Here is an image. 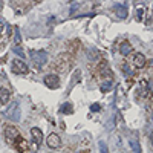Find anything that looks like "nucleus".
<instances>
[{"instance_id": "obj_1", "label": "nucleus", "mask_w": 153, "mask_h": 153, "mask_svg": "<svg viewBox=\"0 0 153 153\" xmlns=\"http://www.w3.org/2000/svg\"><path fill=\"white\" fill-rule=\"evenodd\" d=\"M72 60H74V57H72L71 54H68V52H63L61 55H58V57L55 58V61L52 63L51 68L54 69L55 72H60V74H63V72H66V71L71 68Z\"/></svg>"}, {"instance_id": "obj_2", "label": "nucleus", "mask_w": 153, "mask_h": 153, "mask_svg": "<svg viewBox=\"0 0 153 153\" xmlns=\"http://www.w3.org/2000/svg\"><path fill=\"white\" fill-rule=\"evenodd\" d=\"M20 136L22 135H20L18 129L16 127V126H12V124H8L5 127V130H3V138H5V141H6L8 145H14Z\"/></svg>"}, {"instance_id": "obj_3", "label": "nucleus", "mask_w": 153, "mask_h": 153, "mask_svg": "<svg viewBox=\"0 0 153 153\" xmlns=\"http://www.w3.org/2000/svg\"><path fill=\"white\" fill-rule=\"evenodd\" d=\"M130 64L136 69H142V68H145V64H147V58H145V55L141 54V52H135L130 58Z\"/></svg>"}, {"instance_id": "obj_4", "label": "nucleus", "mask_w": 153, "mask_h": 153, "mask_svg": "<svg viewBox=\"0 0 153 153\" xmlns=\"http://www.w3.org/2000/svg\"><path fill=\"white\" fill-rule=\"evenodd\" d=\"M12 72L17 75H25L28 74V66L22 58H14L12 60Z\"/></svg>"}, {"instance_id": "obj_5", "label": "nucleus", "mask_w": 153, "mask_h": 153, "mask_svg": "<svg viewBox=\"0 0 153 153\" xmlns=\"http://www.w3.org/2000/svg\"><path fill=\"white\" fill-rule=\"evenodd\" d=\"M46 144H48L49 149L55 150V149H58L60 145H61V138H60L57 133H49L48 138H46Z\"/></svg>"}, {"instance_id": "obj_6", "label": "nucleus", "mask_w": 153, "mask_h": 153, "mask_svg": "<svg viewBox=\"0 0 153 153\" xmlns=\"http://www.w3.org/2000/svg\"><path fill=\"white\" fill-rule=\"evenodd\" d=\"M43 81H44V84L48 86L49 89H57L60 86V77L55 75V74H48L44 77Z\"/></svg>"}, {"instance_id": "obj_7", "label": "nucleus", "mask_w": 153, "mask_h": 153, "mask_svg": "<svg viewBox=\"0 0 153 153\" xmlns=\"http://www.w3.org/2000/svg\"><path fill=\"white\" fill-rule=\"evenodd\" d=\"M12 147H14L18 153H28V152H29V142L26 141L23 136H20L17 141H16V144L12 145Z\"/></svg>"}, {"instance_id": "obj_8", "label": "nucleus", "mask_w": 153, "mask_h": 153, "mask_svg": "<svg viewBox=\"0 0 153 153\" xmlns=\"http://www.w3.org/2000/svg\"><path fill=\"white\" fill-rule=\"evenodd\" d=\"M31 135H32V141H34V145L38 147L40 144L43 142V133L38 127H32L31 129Z\"/></svg>"}, {"instance_id": "obj_9", "label": "nucleus", "mask_w": 153, "mask_h": 153, "mask_svg": "<svg viewBox=\"0 0 153 153\" xmlns=\"http://www.w3.org/2000/svg\"><path fill=\"white\" fill-rule=\"evenodd\" d=\"M46 61H48V55H46L44 51H40V52H37V54L34 55V63H35V66H43Z\"/></svg>"}, {"instance_id": "obj_10", "label": "nucleus", "mask_w": 153, "mask_h": 153, "mask_svg": "<svg viewBox=\"0 0 153 153\" xmlns=\"http://www.w3.org/2000/svg\"><path fill=\"white\" fill-rule=\"evenodd\" d=\"M11 99V92L6 87H0V104H8Z\"/></svg>"}, {"instance_id": "obj_11", "label": "nucleus", "mask_w": 153, "mask_h": 153, "mask_svg": "<svg viewBox=\"0 0 153 153\" xmlns=\"http://www.w3.org/2000/svg\"><path fill=\"white\" fill-rule=\"evenodd\" d=\"M132 44L127 42V40H124V42L119 44V52H121V55H129L130 52H132Z\"/></svg>"}, {"instance_id": "obj_12", "label": "nucleus", "mask_w": 153, "mask_h": 153, "mask_svg": "<svg viewBox=\"0 0 153 153\" xmlns=\"http://www.w3.org/2000/svg\"><path fill=\"white\" fill-rule=\"evenodd\" d=\"M129 142H130V147H132V150H133L135 153H142V152H141V147H139V142L136 141V139H133V138H132Z\"/></svg>"}, {"instance_id": "obj_13", "label": "nucleus", "mask_w": 153, "mask_h": 153, "mask_svg": "<svg viewBox=\"0 0 153 153\" xmlns=\"http://www.w3.org/2000/svg\"><path fill=\"white\" fill-rule=\"evenodd\" d=\"M61 112H63V114H66V115H69V114L74 112V106H72L71 103H64L61 106Z\"/></svg>"}, {"instance_id": "obj_14", "label": "nucleus", "mask_w": 153, "mask_h": 153, "mask_svg": "<svg viewBox=\"0 0 153 153\" xmlns=\"http://www.w3.org/2000/svg\"><path fill=\"white\" fill-rule=\"evenodd\" d=\"M116 11H118V17H121V18H126V17H127V8H126V6L118 5V6H116Z\"/></svg>"}, {"instance_id": "obj_15", "label": "nucleus", "mask_w": 153, "mask_h": 153, "mask_svg": "<svg viewBox=\"0 0 153 153\" xmlns=\"http://www.w3.org/2000/svg\"><path fill=\"white\" fill-rule=\"evenodd\" d=\"M142 17H144V8L142 6H139V8L136 9V22H142Z\"/></svg>"}, {"instance_id": "obj_16", "label": "nucleus", "mask_w": 153, "mask_h": 153, "mask_svg": "<svg viewBox=\"0 0 153 153\" xmlns=\"http://www.w3.org/2000/svg\"><path fill=\"white\" fill-rule=\"evenodd\" d=\"M112 89V81L110 80H106V81L103 83V86H101V90L103 92H109Z\"/></svg>"}, {"instance_id": "obj_17", "label": "nucleus", "mask_w": 153, "mask_h": 153, "mask_svg": "<svg viewBox=\"0 0 153 153\" xmlns=\"http://www.w3.org/2000/svg\"><path fill=\"white\" fill-rule=\"evenodd\" d=\"M99 152H101V153H109L107 144H106L104 141H101V142H99Z\"/></svg>"}, {"instance_id": "obj_18", "label": "nucleus", "mask_w": 153, "mask_h": 153, "mask_svg": "<svg viewBox=\"0 0 153 153\" xmlns=\"http://www.w3.org/2000/svg\"><path fill=\"white\" fill-rule=\"evenodd\" d=\"M14 43L16 44H20L22 43V37H20V32H18V29L16 28V37H14Z\"/></svg>"}, {"instance_id": "obj_19", "label": "nucleus", "mask_w": 153, "mask_h": 153, "mask_svg": "<svg viewBox=\"0 0 153 153\" xmlns=\"http://www.w3.org/2000/svg\"><path fill=\"white\" fill-rule=\"evenodd\" d=\"M90 110L92 112H99V110H101V106H99L98 103H94V104L90 106Z\"/></svg>"}, {"instance_id": "obj_20", "label": "nucleus", "mask_w": 153, "mask_h": 153, "mask_svg": "<svg viewBox=\"0 0 153 153\" xmlns=\"http://www.w3.org/2000/svg\"><path fill=\"white\" fill-rule=\"evenodd\" d=\"M121 69L126 72V74H127V75H130V69H129V66H127V63H123L121 64Z\"/></svg>"}, {"instance_id": "obj_21", "label": "nucleus", "mask_w": 153, "mask_h": 153, "mask_svg": "<svg viewBox=\"0 0 153 153\" xmlns=\"http://www.w3.org/2000/svg\"><path fill=\"white\" fill-rule=\"evenodd\" d=\"M3 29H5V23L2 22V20H0V34L3 32Z\"/></svg>"}, {"instance_id": "obj_22", "label": "nucleus", "mask_w": 153, "mask_h": 153, "mask_svg": "<svg viewBox=\"0 0 153 153\" xmlns=\"http://www.w3.org/2000/svg\"><path fill=\"white\" fill-rule=\"evenodd\" d=\"M116 124H121V115L116 114Z\"/></svg>"}, {"instance_id": "obj_23", "label": "nucleus", "mask_w": 153, "mask_h": 153, "mask_svg": "<svg viewBox=\"0 0 153 153\" xmlns=\"http://www.w3.org/2000/svg\"><path fill=\"white\" fill-rule=\"evenodd\" d=\"M80 153H90V150H89V149H83V150L80 152Z\"/></svg>"}, {"instance_id": "obj_24", "label": "nucleus", "mask_w": 153, "mask_h": 153, "mask_svg": "<svg viewBox=\"0 0 153 153\" xmlns=\"http://www.w3.org/2000/svg\"><path fill=\"white\" fill-rule=\"evenodd\" d=\"M150 142H152V145H153V132L150 133Z\"/></svg>"}, {"instance_id": "obj_25", "label": "nucleus", "mask_w": 153, "mask_h": 153, "mask_svg": "<svg viewBox=\"0 0 153 153\" xmlns=\"http://www.w3.org/2000/svg\"><path fill=\"white\" fill-rule=\"evenodd\" d=\"M152 14H153V9H152Z\"/></svg>"}]
</instances>
